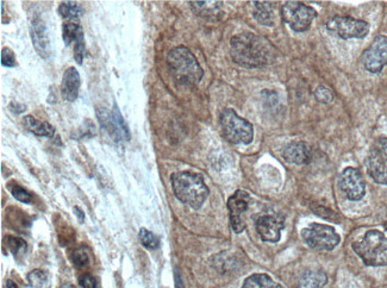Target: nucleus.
Here are the masks:
<instances>
[{
  "label": "nucleus",
  "instance_id": "obj_33",
  "mask_svg": "<svg viewBox=\"0 0 387 288\" xmlns=\"http://www.w3.org/2000/svg\"><path fill=\"white\" fill-rule=\"evenodd\" d=\"M79 282L83 288H96L97 281L91 274H83L80 276Z\"/></svg>",
  "mask_w": 387,
  "mask_h": 288
},
{
  "label": "nucleus",
  "instance_id": "obj_9",
  "mask_svg": "<svg viewBox=\"0 0 387 288\" xmlns=\"http://www.w3.org/2000/svg\"><path fill=\"white\" fill-rule=\"evenodd\" d=\"M367 171L375 183L387 185V137H380L367 159Z\"/></svg>",
  "mask_w": 387,
  "mask_h": 288
},
{
  "label": "nucleus",
  "instance_id": "obj_10",
  "mask_svg": "<svg viewBox=\"0 0 387 288\" xmlns=\"http://www.w3.org/2000/svg\"><path fill=\"white\" fill-rule=\"evenodd\" d=\"M363 63L367 71L379 73L387 65V36L380 35L363 51Z\"/></svg>",
  "mask_w": 387,
  "mask_h": 288
},
{
  "label": "nucleus",
  "instance_id": "obj_14",
  "mask_svg": "<svg viewBox=\"0 0 387 288\" xmlns=\"http://www.w3.org/2000/svg\"><path fill=\"white\" fill-rule=\"evenodd\" d=\"M256 231L260 235V237L263 238L265 242L277 243L279 242L281 238V230L285 226L283 219L277 216L267 214V216H261L256 221Z\"/></svg>",
  "mask_w": 387,
  "mask_h": 288
},
{
  "label": "nucleus",
  "instance_id": "obj_32",
  "mask_svg": "<svg viewBox=\"0 0 387 288\" xmlns=\"http://www.w3.org/2000/svg\"><path fill=\"white\" fill-rule=\"evenodd\" d=\"M85 42L83 41H79L74 44V59L76 62L81 65L83 63V58H85Z\"/></svg>",
  "mask_w": 387,
  "mask_h": 288
},
{
  "label": "nucleus",
  "instance_id": "obj_26",
  "mask_svg": "<svg viewBox=\"0 0 387 288\" xmlns=\"http://www.w3.org/2000/svg\"><path fill=\"white\" fill-rule=\"evenodd\" d=\"M138 238L141 241L142 246L149 249V251H154L158 246V238L155 236L151 231L142 228L138 234Z\"/></svg>",
  "mask_w": 387,
  "mask_h": 288
},
{
  "label": "nucleus",
  "instance_id": "obj_34",
  "mask_svg": "<svg viewBox=\"0 0 387 288\" xmlns=\"http://www.w3.org/2000/svg\"><path fill=\"white\" fill-rule=\"evenodd\" d=\"M74 211H75V213H76V216H78V217H79V221H83V211H81V210H80L79 207H74Z\"/></svg>",
  "mask_w": 387,
  "mask_h": 288
},
{
  "label": "nucleus",
  "instance_id": "obj_8",
  "mask_svg": "<svg viewBox=\"0 0 387 288\" xmlns=\"http://www.w3.org/2000/svg\"><path fill=\"white\" fill-rule=\"evenodd\" d=\"M327 29L331 34L338 35L342 40L363 38L370 33V24L355 18L336 16L327 23Z\"/></svg>",
  "mask_w": 387,
  "mask_h": 288
},
{
  "label": "nucleus",
  "instance_id": "obj_20",
  "mask_svg": "<svg viewBox=\"0 0 387 288\" xmlns=\"http://www.w3.org/2000/svg\"><path fill=\"white\" fill-rule=\"evenodd\" d=\"M24 126L33 134L38 135L40 137H53L55 129L47 121L33 118V116H26L24 118Z\"/></svg>",
  "mask_w": 387,
  "mask_h": 288
},
{
  "label": "nucleus",
  "instance_id": "obj_24",
  "mask_svg": "<svg viewBox=\"0 0 387 288\" xmlns=\"http://www.w3.org/2000/svg\"><path fill=\"white\" fill-rule=\"evenodd\" d=\"M83 8L78 1H63L58 8L60 16L68 19V22H76L83 15Z\"/></svg>",
  "mask_w": 387,
  "mask_h": 288
},
{
  "label": "nucleus",
  "instance_id": "obj_1",
  "mask_svg": "<svg viewBox=\"0 0 387 288\" xmlns=\"http://www.w3.org/2000/svg\"><path fill=\"white\" fill-rule=\"evenodd\" d=\"M230 54L243 67H265L274 61L275 48L263 36L242 33L231 38Z\"/></svg>",
  "mask_w": 387,
  "mask_h": 288
},
{
  "label": "nucleus",
  "instance_id": "obj_23",
  "mask_svg": "<svg viewBox=\"0 0 387 288\" xmlns=\"http://www.w3.org/2000/svg\"><path fill=\"white\" fill-rule=\"evenodd\" d=\"M242 288H283L266 274H254L245 281Z\"/></svg>",
  "mask_w": 387,
  "mask_h": 288
},
{
  "label": "nucleus",
  "instance_id": "obj_16",
  "mask_svg": "<svg viewBox=\"0 0 387 288\" xmlns=\"http://www.w3.org/2000/svg\"><path fill=\"white\" fill-rule=\"evenodd\" d=\"M283 158L286 162L291 163V164H297V166L308 164L311 160V151L306 143L296 141V142L290 143L283 149Z\"/></svg>",
  "mask_w": 387,
  "mask_h": 288
},
{
  "label": "nucleus",
  "instance_id": "obj_22",
  "mask_svg": "<svg viewBox=\"0 0 387 288\" xmlns=\"http://www.w3.org/2000/svg\"><path fill=\"white\" fill-rule=\"evenodd\" d=\"M63 41L67 46L75 44L83 40V28L78 22H66L63 28Z\"/></svg>",
  "mask_w": 387,
  "mask_h": 288
},
{
  "label": "nucleus",
  "instance_id": "obj_35",
  "mask_svg": "<svg viewBox=\"0 0 387 288\" xmlns=\"http://www.w3.org/2000/svg\"><path fill=\"white\" fill-rule=\"evenodd\" d=\"M6 288H18V287H17L16 284H13L11 280H8V282H6Z\"/></svg>",
  "mask_w": 387,
  "mask_h": 288
},
{
  "label": "nucleus",
  "instance_id": "obj_15",
  "mask_svg": "<svg viewBox=\"0 0 387 288\" xmlns=\"http://www.w3.org/2000/svg\"><path fill=\"white\" fill-rule=\"evenodd\" d=\"M31 38H33V44L35 49L38 51V55L47 59L50 55V42L47 33L46 23L43 22L41 17H35L31 22Z\"/></svg>",
  "mask_w": 387,
  "mask_h": 288
},
{
  "label": "nucleus",
  "instance_id": "obj_11",
  "mask_svg": "<svg viewBox=\"0 0 387 288\" xmlns=\"http://www.w3.org/2000/svg\"><path fill=\"white\" fill-rule=\"evenodd\" d=\"M97 113H98L100 124L108 130V134L111 135L115 139H117V141H129V129L125 124L121 112L117 109V105H115L113 112L103 109L101 112L99 110H97Z\"/></svg>",
  "mask_w": 387,
  "mask_h": 288
},
{
  "label": "nucleus",
  "instance_id": "obj_18",
  "mask_svg": "<svg viewBox=\"0 0 387 288\" xmlns=\"http://www.w3.org/2000/svg\"><path fill=\"white\" fill-rule=\"evenodd\" d=\"M275 8L272 1H254V18L263 26H274Z\"/></svg>",
  "mask_w": 387,
  "mask_h": 288
},
{
  "label": "nucleus",
  "instance_id": "obj_21",
  "mask_svg": "<svg viewBox=\"0 0 387 288\" xmlns=\"http://www.w3.org/2000/svg\"><path fill=\"white\" fill-rule=\"evenodd\" d=\"M328 282V278L321 271H306L299 281L300 288H322Z\"/></svg>",
  "mask_w": 387,
  "mask_h": 288
},
{
  "label": "nucleus",
  "instance_id": "obj_27",
  "mask_svg": "<svg viewBox=\"0 0 387 288\" xmlns=\"http://www.w3.org/2000/svg\"><path fill=\"white\" fill-rule=\"evenodd\" d=\"M313 96H315V99L318 103H321V104H330V103L334 101L333 92L330 91L329 88L325 87V86H318L315 90Z\"/></svg>",
  "mask_w": 387,
  "mask_h": 288
},
{
  "label": "nucleus",
  "instance_id": "obj_4",
  "mask_svg": "<svg viewBox=\"0 0 387 288\" xmlns=\"http://www.w3.org/2000/svg\"><path fill=\"white\" fill-rule=\"evenodd\" d=\"M363 263L372 267L387 264V237L378 230H370L363 239L352 244Z\"/></svg>",
  "mask_w": 387,
  "mask_h": 288
},
{
  "label": "nucleus",
  "instance_id": "obj_5",
  "mask_svg": "<svg viewBox=\"0 0 387 288\" xmlns=\"http://www.w3.org/2000/svg\"><path fill=\"white\" fill-rule=\"evenodd\" d=\"M224 137L233 144H250L254 138V129L249 121L240 117L233 110L225 109L220 117Z\"/></svg>",
  "mask_w": 387,
  "mask_h": 288
},
{
  "label": "nucleus",
  "instance_id": "obj_30",
  "mask_svg": "<svg viewBox=\"0 0 387 288\" xmlns=\"http://www.w3.org/2000/svg\"><path fill=\"white\" fill-rule=\"evenodd\" d=\"M13 196L16 198L17 201H21V203H25V204H30L33 201V196L29 192H26L24 188L18 186V185H15L13 187Z\"/></svg>",
  "mask_w": 387,
  "mask_h": 288
},
{
  "label": "nucleus",
  "instance_id": "obj_28",
  "mask_svg": "<svg viewBox=\"0 0 387 288\" xmlns=\"http://www.w3.org/2000/svg\"><path fill=\"white\" fill-rule=\"evenodd\" d=\"M71 259L72 263L74 264L75 267H86L88 262H90L88 253L83 251V249H75V251L72 253Z\"/></svg>",
  "mask_w": 387,
  "mask_h": 288
},
{
  "label": "nucleus",
  "instance_id": "obj_7",
  "mask_svg": "<svg viewBox=\"0 0 387 288\" xmlns=\"http://www.w3.org/2000/svg\"><path fill=\"white\" fill-rule=\"evenodd\" d=\"M283 21L296 33H304L310 29L317 12L313 8L300 1H288L281 8Z\"/></svg>",
  "mask_w": 387,
  "mask_h": 288
},
{
  "label": "nucleus",
  "instance_id": "obj_2",
  "mask_svg": "<svg viewBox=\"0 0 387 288\" xmlns=\"http://www.w3.org/2000/svg\"><path fill=\"white\" fill-rule=\"evenodd\" d=\"M167 63L172 78L181 86H196L204 76L196 56L186 46H176L172 49L167 56Z\"/></svg>",
  "mask_w": 387,
  "mask_h": 288
},
{
  "label": "nucleus",
  "instance_id": "obj_19",
  "mask_svg": "<svg viewBox=\"0 0 387 288\" xmlns=\"http://www.w3.org/2000/svg\"><path fill=\"white\" fill-rule=\"evenodd\" d=\"M190 5L196 15L204 18H216L222 9V1H190Z\"/></svg>",
  "mask_w": 387,
  "mask_h": 288
},
{
  "label": "nucleus",
  "instance_id": "obj_25",
  "mask_svg": "<svg viewBox=\"0 0 387 288\" xmlns=\"http://www.w3.org/2000/svg\"><path fill=\"white\" fill-rule=\"evenodd\" d=\"M28 281H29L30 286L33 288L50 287V281L48 279V276H47V273L41 271V269H36V271L29 273Z\"/></svg>",
  "mask_w": 387,
  "mask_h": 288
},
{
  "label": "nucleus",
  "instance_id": "obj_17",
  "mask_svg": "<svg viewBox=\"0 0 387 288\" xmlns=\"http://www.w3.org/2000/svg\"><path fill=\"white\" fill-rule=\"evenodd\" d=\"M80 88L79 71L74 67L68 68L63 74L61 92L67 101H74L78 98Z\"/></svg>",
  "mask_w": 387,
  "mask_h": 288
},
{
  "label": "nucleus",
  "instance_id": "obj_29",
  "mask_svg": "<svg viewBox=\"0 0 387 288\" xmlns=\"http://www.w3.org/2000/svg\"><path fill=\"white\" fill-rule=\"evenodd\" d=\"M8 248L13 251L15 256L23 254L26 251V243L22 238L8 237Z\"/></svg>",
  "mask_w": 387,
  "mask_h": 288
},
{
  "label": "nucleus",
  "instance_id": "obj_6",
  "mask_svg": "<svg viewBox=\"0 0 387 288\" xmlns=\"http://www.w3.org/2000/svg\"><path fill=\"white\" fill-rule=\"evenodd\" d=\"M302 238L315 251H333L341 239L333 226L318 223H313L302 230Z\"/></svg>",
  "mask_w": 387,
  "mask_h": 288
},
{
  "label": "nucleus",
  "instance_id": "obj_31",
  "mask_svg": "<svg viewBox=\"0 0 387 288\" xmlns=\"http://www.w3.org/2000/svg\"><path fill=\"white\" fill-rule=\"evenodd\" d=\"M1 65L4 67H15L16 66V55L10 48H3L1 51Z\"/></svg>",
  "mask_w": 387,
  "mask_h": 288
},
{
  "label": "nucleus",
  "instance_id": "obj_3",
  "mask_svg": "<svg viewBox=\"0 0 387 288\" xmlns=\"http://www.w3.org/2000/svg\"><path fill=\"white\" fill-rule=\"evenodd\" d=\"M172 187L181 203L195 210H199L208 196V188L203 176L190 171L174 173L172 176Z\"/></svg>",
  "mask_w": 387,
  "mask_h": 288
},
{
  "label": "nucleus",
  "instance_id": "obj_12",
  "mask_svg": "<svg viewBox=\"0 0 387 288\" xmlns=\"http://www.w3.org/2000/svg\"><path fill=\"white\" fill-rule=\"evenodd\" d=\"M340 187L349 201H360L366 193V184L359 169L348 167L342 171Z\"/></svg>",
  "mask_w": 387,
  "mask_h": 288
},
{
  "label": "nucleus",
  "instance_id": "obj_13",
  "mask_svg": "<svg viewBox=\"0 0 387 288\" xmlns=\"http://www.w3.org/2000/svg\"><path fill=\"white\" fill-rule=\"evenodd\" d=\"M250 196L245 191H236L228 201L230 224L236 234H241L246 229V221L243 219V213L246 212L249 205Z\"/></svg>",
  "mask_w": 387,
  "mask_h": 288
},
{
  "label": "nucleus",
  "instance_id": "obj_36",
  "mask_svg": "<svg viewBox=\"0 0 387 288\" xmlns=\"http://www.w3.org/2000/svg\"><path fill=\"white\" fill-rule=\"evenodd\" d=\"M61 288H75L72 284H63Z\"/></svg>",
  "mask_w": 387,
  "mask_h": 288
}]
</instances>
